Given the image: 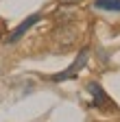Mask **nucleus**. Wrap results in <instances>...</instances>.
I'll list each match as a JSON object with an SVG mask.
<instances>
[{
	"label": "nucleus",
	"mask_w": 120,
	"mask_h": 122,
	"mask_svg": "<svg viewBox=\"0 0 120 122\" xmlns=\"http://www.w3.org/2000/svg\"><path fill=\"white\" fill-rule=\"evenodd\" d=\"M87 61H89V50L83 48V50L77 55V59L72 61V66H68L63 72L55 74V76H52V81H55V83H61V81H70V79H74V76H79V72L87 66Z\"/></svg>",
	"instance_id": "f257e3e1"
},
{
	"label": "nucleus",
	"mask_w": 120,
	"mask_h": 122,
	"mask_svg": "<svg viewBox=\"0 0 120 122\" xmlns=\"http://www.w3.org/2000/svg\"><path fill=\"white\" fill-rule=\"evenodd\" d=\"M94 9H98V11L120 13V0H94Z\"/></svg>",
	"instance_id": "20e7f679"
},
{
	"label": "nucleus",
	"mask_w": 120,
	"mask_h": 122,
	"mask_svg": "<svg viewBox=\"0 0 120 122\" xmlns=\"http://www.w3.org/2000/svg\"><path fill=\"white\" fill-rule=\"evenodd\" d=\"M87 92L94 96V100H92V105L94 107H98V109H116V105L109 100V96L105 94V89L98 85V83H87Z\"/></svg>",
	"instance_id": "f03ea898"
},
{
	"label": "nucleus",
	"mask_w": 120,
	"mask_h": 122,
	"mask_svg": "<svg viewBox=\"0 0 120 122\" xmlns=\"http://www.w3.org/2000/svg\"><path fill=\"white\" fill-rule=\"evenodd\" d=\"M61 5H77V2H81V0H59Z\"/></svg>",
	"instance_id": "39448f33"
},
{
	"label": "nucleus",
	"mask_w": 120,
	"mask_h": 122,
	"mask_svg": "<svg viewBox=\"0 0 120 122\" xmlns=\"http://www.w3.org/2000/svg\"><path fill=\"white\" fill-rule=\"evenodd\" d=\"M39 20H42V15H39V13H33V15H28V18H26V20H24V22H22V24H20L16 30H13L11 35H9V39H7V41H9V44H16V41H18V39H20V37L26 33V30L31 28V26H35Z\"/></svg>",
	"instance_id": "7ed1b4c3"
}]
</instances>
